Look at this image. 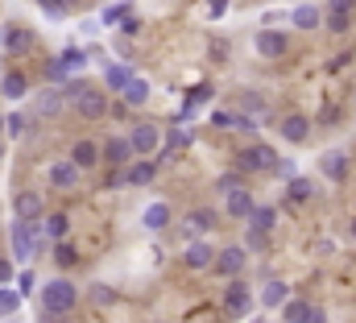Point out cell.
I'll use <instances>...</instances> for the list:
<instances>
[{"label": "cell", "instance_id": "cell-18", "mask_svg": "<svg viewBox=\"0 0 356 323\" xmlns=\"http://www.w3.org/2000/svg\"><path fill=\"white\" fill-rule=\"evenodd\" d=\"M104 162H112V166H129V162H133V145H129V137H112V141L104 145Z\"/></svg>", "mask_w": 356, "mask_h": 323}, {"label": "cell", "instance_id": "cell-52", "mask_svg": "<svg viewBox=\"0 0 356 323\" xmlns=\"http://www.w3.org/2000/svg\"><path fill=\"white\" fill-rule=\"evenodd\" d=\"M0 129H8V112H0Z\"/></svg>", "mask_w": 356, "mask_h": 323}, {"label": "cell", "instance_id": "cell-3", "mask_svg": "<svg viewBox=\"0 0 356 323\" xmlns=\"http://www.w3.org/2000/svg\"><path fill=\"white\" fill-rule=\"evenodd\" d=\"M273 166H277V150H269L266 141L245 145V150L236 154V170H241V174H257V170H273Z\"/></svg>", "mask_w": 356, "mask_h": 323}, {"label": "cell", "instance_id": "cell-42", "mask_svg": "<svg viewBox=\"0 0 356 323\" xmlns=\"http://www.w3.org/2000/svg\"><path fill=\"white\" fill-rule=\"evenodd\" d=\"M91 303H99V307H112V303H116V294H112L108 286H91Z\"/></svg>", "mask_w": 356, "mask_h": 323}, {"label": "cell", "instance_id": "cell-35", "mask_svg": "<svg viewBox=\"0 0 356 323\" xmlns=\"http://www.w3.org/2000/svg\"><path fill=\"white\" fill-rule=\"evenodd\" d=\"M323 17H327V29L332 33H344L353 25V13H323Z\"/></svg>", "mask_w": 356, "mask_h": 323}, {"label": "cell", "instance_id": "cell-54", "mask_svg": "<svg viewBox=\"0 0 356 323\" xmlns=\"http://www.w3.org/2000/svg\"><path fill=\"white\" fill-rule=\"evenodd\" d=\"M353 237H356V220H353Z\"/></svg>", "mask_w": 356, "mask_h": 323}, {"label": "cell", "instance_id": "cell-32", "mask_svg": "<svg viewBox=\"0 0 356 323\" xmlns=\"http://www.w3.org/2000/svg\"><path fill=\"white\" fill-rule=\"evenodd\" d=\"M241 108H245V116H261V120H266V100H261V95H253V91H245V95H241Z\"/></svg>", "mask_w": 356, "mask_h": 323}, {"label": "cell", "instance_id": "cell-11", "mask_svg": "<svg viewBox=\"0 0 356 323\" xmlns=\"http://www.w3.org/2000/svg\"><path fill=\"white\" fill-rule=\"evenodd\" d=\"M4 50L8 54H29V46H33V33L29 29H21V25H4Z\"/></svg>", "mask_w": 356, "mask_h": 323}, {"label": "cell", "instance_id": "cell-53", "mask_svg": "<svg viewBox=\"0 0 356 323\" xmlns=\"http://www.w3.org/2000/svg\"><path fill=\"white\" fill-rule=\"evenodd\" d=\"M67 4H71V8H75V4H79V0H67Z\"/></svg>", "mask_w": 356, "mask_h": 323}, {"label": "cell", "instance_id": "cell-6", "mask_svg": "<svg viewBox=\"0 0 356 323\" xmlns=\"http://www.w3.org/2000/svg\"><path fill=\"white\" fill-rule=\"evenodd\" d=\"M253 46H257L261 58H282V54L290 50V38H286L282 29H261V33L253 38Z\"/></svg>", "mask_w": 356, "mask_h": 323}, {"label": "cell", "instance_id": "cell-5", "mask_svg": "<svg viewBox=\"0 0 356 323\" xmlns=\"http://www.w3.org/2000/svg\"><path fill=\"white\" fill-rule=\"evenodd\" d=\"M71 104H75V112H79L83 120H99V116H108V95H104L95 83H91L79 100H71Z\"/></svg>", "mask_w": 356, "mask_h": 323}, {"label": "cell", "instance_id": "cell-4", "mask_svg": "<svg viewBox=\"0 0 356 323\" xmlns=\"http://www.w3.org/2000/svg\"><path fill=\"white\" fill-rule=\"evenodd\" d=\"M245 261H249V253H245L241 244H228V249H216L211 269H216V274H224V278H236V274L245 269Z\"/></svg>", "mask_w": 356, "mask_h": 323}, {"label": "cell", "instance_id": "cell-43", "mask_svg": "<svg viewBox=\"0 0 356 323\" xmlns=\"http://www.w3.org/2000/svg\"><path fill=\"white\" fill-rule=\"evenodd\" d=\"M166 145H170V150H186V145H191V137H186L182 129H170V137H166Z\"/></svg>", "mask_w": 356, "mask_h": 323}, {"label": "cell", "instance_id": "cell-26", "mask_svg": "<svg viewBox=\"0 0 356 323\" xmlns=\"http://www.w3.org/2000/svg\"><path fill=\"white\" fill-rule=\"evenodd\" d=\"M0 91H4L8 100H21V95L29 91V79H25L21 71H13V75H4V83H0Z\"/></svg>", "mask_w": 356, "mask_h": 323}, {"label": "cell", "instance_id": "cell-14", "mask_svg": "<svg viewBox=\"0 0 356 323\" xmlns=\"http://www.w3.org/2000/svg\"><path fill=\"white\" fill-rule=\"evenodd\" d=\"M50 182H54L58 191L79 187V166H75V162H54V166H50Z\"/></svg>", "mask_w": 356, "mask_h": 323}, {"label": "cell", "instance_id": "cell-27", "mask_svg": "<svg viewBox=\"0 0 356 323\" xmlns=\"http://www.w3.org/2000/svg\"><path fill=\"white\" fill-rule=\"evenodd\" d=\"M286 299H290L286 282H266V290H261V307H282Z\"/></svg>", "mask_w": 356, "mask_h": 323}, {"label": "cell", "instance_id": "cell-33", "mask_svg": "<svg viewBox=\"0 0 356 323\" xmlns=\"http://www.w3.org/2000/svg\"><path fill=\"white\" fill-rule=\"evenodd\" d=\"M58 87H63V95H67V100H79L91 83L83 79V75H67V83H58Z\"/></svg>", "mask_w": 356, "mask_h": 323}, {"label": "cell", "instance_id": "cell-31", "mask_svg": "<svg viewBox=\"0 0 356 323\" xmlns=\"http://www.w3.org/2000/svg\"><path fill=\"white\" fill-rule=\"evenodd\" d=\"M273 220H277V212H273V207H253V216H249V228L269 233V228H273Z\"/></svg>", "mask_w": 356, "mask_h": 323}, {"label": "cell", "instance_id": "cell-29", "mask_svg": "<svg viewBox=\"0 0 356 323\" xmlns=\"http://www.w3.org/2000/svg\"><path fill=\"white\" fill-rule=\"evenodd\" d=\"M75 261H79V253H75L71 244H67V241H54V265H58V274H63V269H71Z\"/></svg>", "mask_w": 356, "mask_h": 323}, {"label": "cell", "instance_id": "cell-2", "mask_svg": "<svg viewBox=\"0 0 356 323\" xmlns=\"http://www.w3.org/2000/svg\"><path fill=\"white\" fill-rule=\"evenodd\" d=\"M50 241L46 228H38V220H17L13 224V257L29 261L33 253H42V244Z\"/></svg>", "mask_w": 356, "mask_h": 323}, {"label": "cell", "instance_id": "cell-49", "mask_svg": "<svg viewBox=\"0 0 356 323\" xmlns=\"http://www.w3.org/2000/svg\"><path fill=\"white\" fill-rule=\"evenodd\" d=\"M120 29H124V33H137V29H141V25H137V17H133V13H129V17H124V21H120Z\"/></svg>", "mask_w": 356, "mask_h": 323}, {"label": "cell", "instance_id": "cell-8", "mask_svg": "<svg viewBox=\"0 0 356 323\" xmlns=\"http://www.w3.org/2000/svg\"><path fill=\"white\" fill-rule=\"evenodd\" d=\"M253 207H257V203H253V195H249L245 187H236V191H228V195H224V212H228L232 220H249V216H253Z\"/></svg>", "mask_w": 356, "mask_h": 323}, {"label": "cell", "instance_id": "cell-51", "mask_svg": "<svg viewBox=\"0 0 356 323\" xmlns=\"http://www.w3.org/2000/svg\"><path fill=\"white\" fill-rule=\"evenodd\" d=\"M302 323H327V315H323L319 307H311V311H307V320H302Z\"/></svg>", "mask_w": 356, "mask_h": 323}, {"label": "cell", "instance_id": "cell-47", "mask_svg": "<svg viewBox=\"0 0 356 323\" xmlns=\"http://www.w3.org/2000/svg\"><path fill=\"white\" fill-rule=\"evenodd\" d=\"M327 13H356V0H327Z\"/></svg>", "mask_w": 356, "mask_h": 323}, {"label": "cell", "instance_id": "cell-24", "mask_svg": "<svg viewBox=\"0 0 356 323\" xmlns=\"http://www.w3.org/2000/svg\"><path fill=\"white\" fill-rule=\"evenodd\" d=\"M216 228V212H207V207H199V212H191V220H186V233L195 237V233H211Z\"/></svg>", "mask_w": 356, "mask_h": 323}, {"label": "cell", "instance_id": "cell-7", "mask_svg": "<svg viewBox=\"0 0 356 323\" xmlns=\"http://www.w3.org/2000/svg\"><path fill=\"white\" fill-rule=\"evenodd\" d=\"M129 145H133V154L145 158V154H154V150L162 145V133H158L154 125H137V129L129 133Z\"/></svg>", "mask_w": 356, "mask_h": 323}, {"label": "cell", "instance_id": "cell-45", "mask_svg": "<svg viewBox=\"0 0 356 323\" xmlns=\"http://www.w3.org/2000/svg\"><path fill=\"white\" fill-rule=\"evenodd\" d=\"M8 133H13V137L25 133V116H21V112H8Z\"/></svg>", "mask_w": 356, "mask_h": 323}, {"label": "cell", "instance_id": "cell-22", "mask_svg": "<svg viewBox=\"0 0 356 323\" xmlns=\"http://www.w3.org/2000/svg\"><path fill=\"white\" fill-rule=\"evenodd\" d=\"M120 95H124V104H129V108H141V104L149 100V83L141 79V75H133V79L124 83V91H120Z\"/></svg>", "mask_w": 356, "mask_h": 323}, {"label": "cell", "instance_id": "cell-19", "mask_svg": "<svg viewBox=\"0 0 356 323\" xmlns=\"http://www.w3.org/2000/svg\"><path fill=\"white\" fill-rule=\"evenodd\" d=\"M42 207H46V203H42L38 191H21V195H17V216H21V220H38Z\"/></svg>", "mask_w": 356, "mask_h": 323}, {"label": "cell", "instance_id": "cell-21", "mask_svg": "<svg viewBox=\"0 0 356 323\" xmlns=\"http://www.w3.org/2000/svg\"><path fill=\"white\" fill-rule=\"evenodd\" d=\"M99 158H104V150H95V141H75V150H71V162L79 170H91Z\"/></svg>", "mask_w": 356, "mask_h": 323}, {"label": "cell", "instance_id": "cell-48", "mask_svg": "<svg viewBox=\"0 0 356 323\" xmlns=\"http://www.w3.org/2000/svg\"><path fill=\"white\" fill-rule=\"evenodd\" d=\"M224 8H228V0H207V17H211V21L224 17Z\"/></svg>", "mask_w": 356, "mask_h": 323}, {"label": "cell", "instance_id": "cell-13", "mask_svg": "<svg viewBox=\"0 0 356 323\" xmlns=\"http://www.w3.org/2000/svg\"><path fill=\"white\" fill-rule=\"evenodd\" d=\"M307 133H311V120L302 116V112H290V116H282V137L286 141H307Z\"/></svg>", "mask_w": 356, "mask_h": 323}, {"label": "cell", "instance_id": "cell-41", "mask_svg": "<svg viewBox=\"0 0 356 323\" xmlns=\"http://www.w3.org/2000/svg\"><path fill=\"white\" fill-rule=\"evenodd\" d=\"M216 187H220V195H228V191H236V187H245V178H241V170H236V174H224V178L216 182Z\"/></svg>", "mask_w": 356, "mask_h": 323}, {"label": "cell", "instance_id": "cell-16", "mask_svg": "<svg viewBox=\"0 0 356 323\" xmlns=\"http://www.w3.org/2000/svg\"><path fill=\"white\" fill-rule=\"evenodd\" d=\"M290 21H294V29H319V25H323V8H315V4H298V8L290 13Z\"/></svg>", "mask_w": 356, "mask_h": 323}, {"label": "cell", "instance_id": "cell-12", "mask_svg": "<svg viewBox=\"0 0 356 323\" xmlns=\"http://www.w3.org/2000/svg\"><path fill=\"white\" fill-rule=\"evenodd\" d=\"M63 104H67L63 87H50V91H42V95L33 100V112H38V116H58V112H63Z\"/></svg>", "mask_w": 356, "mask_h": 323}, {"label": "cell", "instance_id": "cell-9", "mask_svg": "<svg viewBox=\"0 0 356 323\" xmlns=\"http://www.w3.org/2000/svg\"><path fill=\"white\" fill-rule=\"evenodd\" d=\"M249 307H253L249 286H245V282H228V290H224V311H228V315H249Z\"/></svg>", "mask_w": 356, "mask_h": 323}, {"label": "cell", "instance_id": "cell-38", "mask_svg": "<svg viewBox=\"0 0 356 323\" xmlns=\"http://www.w3.org/2000/svg\"><path fill=\"white\" fill-rule=\"evenodd\" d=\"M67 75H71V71L63 67V58H50V63H46V79L50 83H67Z\"/></svg>", "mask_w": 356, "mask_h": 323}, {"label": "cell", "instance_id": "cell-44", "mask_svg": "<svg viewBox=\"0 0 356 323\" xmlns=\"http://www.w3.org/2000/svg\"><path fill=\"white\" fill-rule=\"evenodd\" d=\"M266 241H269V233H257V228L245 233V244H249V249H266Z\"/></svg>", "mask_w": 356, "mask_h": 323}, {"label": "cell", "instance_id": "cell-1", "mask_svg": "<svg viewBox=\"0 0 356 323\" xmlns=\"http://www.w3.org/2000/svg\"><path fill=\"white\" fill-rule=\"evenodd\" d=\"M75 303H79L75 282H67L63 274H58L54 282H46V290H42V307H46V315H71Z\"/></svg>", "mask_w": 356, "mask_h": 323}, {"label": "cell", "instance_id": "cell-39", "mask_svg": "<svg viewBox=\"0 0 356 323\" xmlns=\"http://www.w3.org/2000/svg\"><path fill=\"white\" fill-rule=\"evenodd\" d=\"M129 13H133V4H112V8L104 13V21H108V25H120V21H124Z\"/></svg>", "mask_w": 356, "mask_h": 323}, {"label": "cell", "instance_id": "cell-23", "mask_svg": "<svg viewBox=\"0 0 356 323\" xmlns=\"http://www.w3.org/2000/svg\"><path fill=\"white\" fill-rule=\"evenodd\" d=\"M207 100H211V83H199V87L186 95V104H182V112H178L175 120H186V116H195V108H199V104H207Z\"/></svg>", "mask_w": 356, "mask_h": 323}, {"label": "cell", "instance_id": "cell-30", "mask_svg": "<svg viewBox=\"0 0 356 323\" xmlns=\"http://www.w3.org/2000/svg\"><path fill=\"white\" fill-rule=\"evenodd\" d=\"M307 311H311V303H302V299H286V303H282L286 323H302V320H307Z\"/></svg>", "mask_w": 356, "mask_h": 323}, {"label": "cell", "instance_id": "cell-50", "mask_svg": "<svg viewBox=\"0 0 356 323\" xmlns=\"http://www.w3.org/2000/svg\"><path fill=\"white\" fill-rule=\"evenodd\" d=\"M4 282H13V265H8V261L0 257V286H4Z\"/></svg>", "mask_w": 356, "mask_h": 323}, {"label": "cell", "instance_id": "cell-36", "mask_svg": "<svg viewBox=\"0 0 356 323\" xmlns=\"http://www.w3.org/2000/svg\"><path fill=\"white\" fill-rule=\"evenodd\" d=\"M58 58H63V67H67V71H79V67L88 63V54H83V50H75V46H71V50H63Z\"/></svg>", "mask_w": 356, "mask_h": 323}, {"label": "cell", "instance_id": "cell-46", "mask_svg": "<svg viewBox=\"0 0 356 323\" xmlns=\"http://www.w3.org/2000/svg\"><path fill=\"white\" fill-rule=\"evenodd\" d=\"M33 282H38V278H33V269H25V274L17 278V294H29V290H33Z\"/></svg>", "mask_w": 356, "mask_h": 323}, {"label": "cell", "instance_id": "cell-10", "mask_svg": "<svg viewBox=\"0 0 356 323\" xmlns=\"http://www.w3.org/2000/svg\"><path fill=\"white\" fill-rule=\"evenodd\" d=\"M182 261L191 265V269H211V261H216V249L207 241H191L186 244V253H182Z\"/></svg>", "mask_w": 356, "mask_h": 323}, {"label": "cell", "instance_id": "cell-34", "mask_svg": "<svg viewBox=\"0 0 356 323\" xmlns=\"http://www.w3.org/2000/svg\"><path fill=\"white\" fill-rule=\"evenodd\" d=\"M104 79H108L112 91H124V83L133 79V71H129V67H108V75H104Z\"/></svg>", "mask_w": 356, "mask_h": 323}, {"label": "cell", "instance_id": "cell-28", "mask_svg": "<svg viewBox=\"0 0 356 323\" xmlns=\"http://www.w3.org/2000/svg\"><path fill=\"white\" fill-rule=\"evenodd\" d=\"M286 195H290V203H307V199L315 195V187H311V178H298V174H294V178H290V191H286Z\"/></svg>", "mask_w": 356, "mask_h": 323}, {"label": "cell", "instance_id": "cell-15", "mask_svg": "<svg viewBox=\"0 0 356 323\" xmlns=\"http://www.w3.org/2000/svg\"><path fill=\"white\" fill-rule=\"evenodd\" d=\"M154 174H158V162H149V158L129 162V187H149Z\"/></svg>", "mask_w": 356, "mask_h": 323}, {"label": "cell", "instance_id": "cell-40", "mask_svg": "<svg viewBox=\"0 0 356 323\" xmlns=\"http://www.w3.org/2000/svg\"><path fill=\"white\" fill-rule=\"evenodd\" d=\"M17 303H21V294H13V290H4V286H0V315H13V311H17Z\"/></svg>", "mask_w": 356, "mask_h": 323}, {"label": "cell", "instance_id": "cell-55", "mask_svg": "<svg viewBox=\"0 0 356 323\" xmlns=\"http://www.w3.org/2000/svg\"><path fill=\"white\" fill-rule=\"evenodd\" d=\"M0 158H4V145H0Z\"/></svg>", "mask_w": 356, "mask_h": 323}, {"label": "cell", "instance_id": "cell-17", "mask_svg": "<svg viewBox=\"0 0 356 323\" xmlns=\"http://www.w3.org/2000/svg\"><path fill=\"white\" fill-rule=\"evenodd\" d=\"M141 224H145L149 233H162V228L170 224V203H166V199H162V203H149L145 216H141Z\"/></svg>", "mask_w": 356, "mask_h": 323}, {"label": "cell", "instance_id": "cell-20", "mask_svg": "<svg viewBox=\"0 0 356 323\" xmlns=\"http://www.w3.org/2000/svg\"><path fill=\"white\" fill-rule=\"evenodd\" d=\"M323 174H327L332 182H344V178H348V154H344V150H332V154L323 158Z\"/></svg>", "mask_w": 356, "mask_h": 323}, {"label": "cell", "instance_id": "cell-37", "mask_svg": "<svg viewBox=\"0 0 356 323\" xmlns=\"http://www.w3.org/2000/svg\"><path fill=\"white\" fill-rule=\"evenodd\" d=\"M42 13L54 17V21H63V17L71 13V4H67V0H42Z\"/></svg>", "mask_w": 356, "mask_h": 323}, {"label": "cell", "instance_id": "cell-25", "mask_svg": "<svg viewBox=\"0 0 356 323\" xmlns=\"http://www.w3.org/2000/svg\"><path fill=\"white\" fill-rule=\"evenodd\" d=\"M42 228H46V237H50V241H67V233H71V220L58 212V216H46V224H42Z\"/></svg>", "mask_w": 356, "mask_h": 323}]
</instances>
